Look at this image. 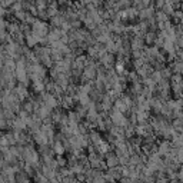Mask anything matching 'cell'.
<instances>
[{
	"mask_svg": "<svg viewBox=\"0 0 183 183\" xmlns=\"http://www.w3.org/2000/svg\"><path fill=\"white\" fill-rule=\"evenodd\" d=\"M16 91H17V96H19L20 99L26 96V89H25V88H21V86H19V88L16 89Z\"/></svg>",
	"mask_w": 183,
	"mask_h": 183,
	"instance_id": "1",
	"label": "cell"
},
{
	"mask_svg": "<svg viewBox=\"0 0 183 183\" xmlns=\"http://www.w3.org/2000/svg\"><path fill=\"white\" fill-rule=\"evenodd\" d=\"M7 127V120L4 117H0V129H6Z\"/></svg>",
	"mask_w": 183,
	"mask_h": 183,
	"instance_id": "2",
	"label": "cell"
},
{
	"mask_svg": "<svg viewBox=\"0 0 183 183\" xmlns=\"http://www.w3.org/2000/svg\"><path fill=\"white\" fill-rule=\"evenodd\" d=\"M4 12H6V10H4V7H2V6H0V17L4 14Z\"/></svg>",
	"mask_w": 183,
	"mask_h": 183,
	"instance_id": "3",
	"label": "cell"
},
{
	"mask_svg": "<svg viewBox=\"0 0 183 183\" xmlns=\"http://www.w3.org/2000/svg\"><path fill=\"white\" fill-rule=\"evenodd\" d=\"M2 137H3V136H2V133H0V140H2Z\"/></svg>",
	"mask_w": 183,
	"mask_h": 183,
	"instance_id": "4",
	"label": "cell"
}]
</instances>
